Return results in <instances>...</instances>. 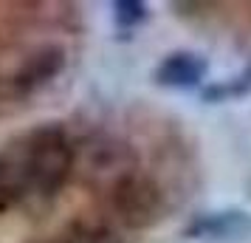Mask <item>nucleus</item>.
Returning a JSON list of instances; mask_svg holds the SVG:
<instances>
[{"mask_svg":"<svg viewBox=\"0 0 251 243\" xmlns=\"http://www.w3.org/2000/svg\"><path fill=\"white\" fill-rule=\"evenodd\" d=\"M201 74H203V62L192 54H172L158 71L161 82L170 85H192L201 80Z\"/></svg>","mask_w":251,"mask_h":243,"instance_id":"f257e3e1","label":"nucleus"}]
</instances>
